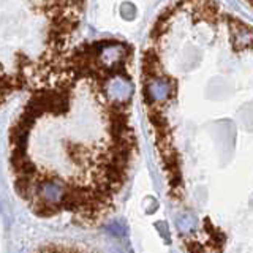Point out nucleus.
<instances>
[{
  "instance_id": "4",
  "label": "nucleus",
  "mask_w": 253,
  "mask_h": 253,
  "mask_svg": "<svg viewBox=\"0 0 253 253\" xmlns=\"http://www.w3.org/2000/svg\"><path fill=\"white\" fill-rule=\"evenodd\" d=\"M142 62H147V63H160V59L154 49H146L144 55H142Z\"/></svg>"
},
{
  "instance_id": "1",
  "label": "nucleus",
  "mask_w": 253,
  "mask_h": 253,
  "mask_svg": "<svg viewBox=\"0 0 253 253\" xmlns=\"http://www.w3.org/2000/svg\"><path fill=\"white\" fill-rule=\"evenodd\" d=\"M149 121L157 128H165V126H169L168 125V121H166V117L158 113V111H149Z\"/></svg>"
},
{
  "instance_id": "5",
  "label": "nucleus",
  "mask_w": 253,
  "mask_h": 253,
  "mask_svg": "<svg viewBox=\"0 0 253 253\" xmlns=\"http://www.w3.org/2000/svg\"><path fill=\"white\" fill-rule=\"evenodd\" d=\"M184 2H188V0H177V3H176V5H177V6H180Z\"/></svg>"
},
{
  "instance_id": "6",
  "label": "nucleus",
  "mask_w": 253,
  "mask_h": 253,
  "mask_svg": "<svg viewBox=\"0 0 253 253\" xmlns=\"http://www.w3.org/2000/svg\"><path fill=\"white\" fill-rule=\"evenodd\" d=\"M250 46H252V47H253V43H250Z\"/></svg>"
},
{
  "instance_id": "3",
  "label": "nucleus",
  "mask_w": 253,
  "mask_h": 253,
  "mask_svg": "<svg viewBox=\"0 0 253 253\" xmlns=\"http://www.w3.org/2000/svg\"><path fill=\"white\" fill-rule=\"evenodd\" d=\"M166 32V21L163 19H157V22L154 24L152 30H150V37H152L154 40H158L163 34Z\"/></svg>"
},
{
  "instance_id": "2",
  "label": "nucleus",
  "mask_w": 253,
  "mask_h": 253,
  "mask_svg": "<svg viewBox=\"0 0 253 253\" xmlns=\"http://www.w3.org/2000/svg\"><path fill=\"white\" fill-rule=\"evenodd\" d=\"M37 172H38V168L35 166V163L32 162V160H29V162H26L22 166H21V169H19V172L16 174V176H27V177H35L37 176Z\"/></svg>"
}]
</instances>
